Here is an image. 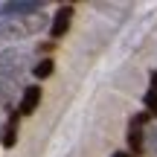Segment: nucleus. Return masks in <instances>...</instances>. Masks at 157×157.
<instances>
[{
	"mask_svg": "<svg viewBox=\"0 0 157 157\" xmlns=\"http://www.w3.org/2000/svg\"><path fill=\"white\" fill-rule=\"evenodd\" d=\"M44 26L41 15H29V17H15V21H0V38H29Z\"/></svg>",
	"mask_w": 157,
	"mask_h": 157,
	"instance_id": "nucleus-1",
	"label": "nucleus"
},
{
	"mask_svg": "<svg viewBox=\"0 0 157 157\" xmlns=\"http://www.w3.org/2000/svg\"><path fill=\"white\" fill-rule=\"evenodd\" d=\"M38 102H41V87H38V84H29V87L23 90V96H21L17 113H21V117H29V113H35Z\"/></svg>",
	"mask_w": 157,
	"mask_h": 157,
	"instance_id": "nucleus-5",
	"label": "nucleus"
},
{
	"mask_svg": "<svg viewBox=\"0 0 157 157\" xmlns=\"http://www.w3.org/2000/svg\"><path fill=\"white\" fill-rule=\"evenodd\" d=\"M26 61H29V52L21 50V47H15V50H3V52H0V76L21 73V70L26 67Z\"/></svg>",
	"mask_w": 157,
	"mask_h": 157,
	"instance_id": "nucleus-3",
	"label": "nucleus"
},
{
	"mask_svg": "<svg viewBox=\"0 0 157 157\" xmlns=\"http://www.w3.org/2000/svg\"><path fill=\"white\" fill-rule=\"evenodd\" d=\"M9 99H12V84H3L0 82V105H9Z\"/></svg>",
	"mask_w": 157,
	"mask_h": 157,
	"instance_id": "nucleus-10",
	"label": "nucleus"
},
{
	"mask_svg": "<svg viewBox=\"0 0 157 157\" xmlns=\"http://www.w3.org/2000/svg\"><path fill=\"white\" fill-rule=\"evenodd\" d=\"M70 21H73V9L70 6H61L56 12V17H52V23H50V35L52 38H64L67 29H70Z\"/></svg>",
	"mask_w": 157,
	"mask_h": 157,
	"instance_id": "nucleus-4",
	"label": "nucleus"
},
{
	"mask_svg": "<svg viewBox=\"0 0 157 157\" xmlns=\"http://www.w3.org/2000/svg\"><path fill=\"white\" fill-rule=\"evenodd\" d=\"M52 70H56V61H52V58H44V61H38L35 64V78H50L52 76Z\"/></svg>",
	"mask_w": 157,
	"mask_h": 157,
	"instance_id": "nucleus-8",
	"label": "nucleus"
},
{
	"mask_svg": "<svg viewBox=\"0 0 157 157\" xmlns=\"http://www.w3.org/2000/svg\"><path fill=\"white\" fill-rule=\"evenodd\" d=\"M143 102H146L148 113H157V93H154V90H148V93L143 96Z\"/></svg>",
	"mask_w": 157,
	"mask_h": 157,
	"instance_id": "nucleus-9",
	"label": "nucleus"
},
{
	"mask_svg": "<svg viewBox=\"0 0 157 157\" xmlns=\"http://www.w3.org/2000/svg\"><path fill=\"white\" fill-rule=\"evenodd\" d=\"M111 157H128V154H125V151H113Z\"/></svg>",
	"mask_w": 157,
	"mask_h": 157,
	"instance_id": "nucleus-13",
	"label": "nucleus"
},
{
	"mask_svg": "<svg viewBox=\"0 0 157 157\" xmlns=\"http://www.w3.org/2000/svg\"><path fill=\"white\" fill-rule=\"evenodd\" d=\"M128 148L134 154L143 151V131H140V125H131V131H128Z\"/></svg>",
	"mask_w": 157,
	"mask_h": 157,
	"instance_id": "nucleus-7",
	"label": "nucleus"
},
{
	"mask_svg": "<svg viewBox=\"0 0 157 157\" xmlns=\"http://www.w3.org/2000/svg\"><path fill=\"white\" fill-rule=\"evenodd\" d=\"M148 148H151V157H157V125L148 128Z\"/></svg>",
	"mask_w": 157,
	"mask_h": 157,
	"instance_id": "nucleus-11",
	"label": "nucleus"
},
{
	"mask_svg": "<svg viewBox=\"0 0 157 157\" xmlns=\"http://www.w3.org/2000/svg\"><path fill=\"white\" fill-rule=\"evenodd\" d=\"M0 143H3V125H0Z\"/></svg>",
	"mask_w": 157,
	"mask_h": 157,
	"instance_id": "nucleus-14",
	"label": "nucleus"
},
{
	"mask_svg": "<svg viewBox=\"0 0 157 157\" xmlns=\"http://www.w3.org/2000/svg\"><path fill=\"white\" fill-rule=\"evenodd\" d=\"M151 90H154V93H157V70H154V73H151Z\"/></svg>",
	"mask_w": 157,
	"mask_h": 157,
	"instance_id": "nucleus-12",
	"label": "nucleus"
},
{
	"mask_svg": "<svg viewBox=\"0 0 157 157\" xmlns=\"http://www.w3.org/2000/svg\"><path fill=\"white\" fill-rule=\"evenodd\" d=\"M41 9H44L41 0H9V3H0V17L3 21H15V17L38 15Z\"/></svg>",
	"mask_w": 157,
	"mask_h": 157,
	"instance_id": "nucleus-2",
	"label": "nucleus"
},
{
	"mask_svg": "<svg viewBox=\"0 0 157 157\" xmlns=\"http://www.w3.org/2000/svg\"><path fill=\"white\" fill-rule=\"evenodd\" d=\"M17 122H21V113H12L9 122L3 125V146L6 148H12L17 143Z\"/></svg>",
	"mask_w": 157,
	"mask_h": 157,
	"instance_id": "nucleus-6",
	"label": "nucleus"
}]
</instances>
